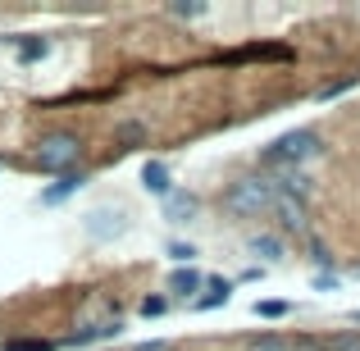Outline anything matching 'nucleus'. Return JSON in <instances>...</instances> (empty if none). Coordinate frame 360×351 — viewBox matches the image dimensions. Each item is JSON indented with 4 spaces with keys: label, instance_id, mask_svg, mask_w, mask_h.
Here are the masks:
<instances>
[{
    "label": "nucleus",
    "instance_id": "1",
    "mask_svg": "<svg viewBox=\"0 0 360 351\" xmlns=\"http://www.w3.org/2000/svg\"><path fill=\"white\" fill-rule=\"evenodd\" d=\"M274 196H278V183L274 178H238V183H229V192H224V210L238 215V219H255V215L274 210Z\"/></svg>",
    "mask_w": 360,
    "mask_h": 351
},
{
    "label": "nucleus",
    "instance_id": "2",
    "mask_svg": "<svg viewBox=\"0 0 360 351\" xmlns=\"http://www.w3.org/2000/svg\"><path fill=\"white\" fill-rule=\"evenodd\" d=\"M319 155V137L315 132H283L278 141H274L269 151H264V165H274V169H297V165H306V160H315Z\"/></svg>",
    "mask_w": 360,
    "mask_h": 351
},
{
    "label": "nucleus",
    "instance_id": "3",
    "mask_svg": "<svg viewBox=\"0 0 360 351\" xmlns=\"http://www.w3.org/2000/svg\"><path fill=\"white\" fill-rule=\"evenodd\" d=\"M78 155H82L78 132H51V137L37 141V165H41L46 174H69V169L78 165Z\"/></svg>",
    "mask_w": 360,
    "mask_h": 351
},
{
    "label": "nucleus",
    "instance_id": "4",
    "mask_svg": "<svg viewBox=\"0 0 360 351\" xmlns=\"http://www.w3.org/2000/svg\"><path fill=\"white\" fill-rule=\"evenodd\" d=\"M82 229H87L91 242H115V237L128 233V215H123V210H105V205H101V210H91L87 219H82Z\"/></svg>",
    "mask_w": 360,
    "mask_h": 351
},
{
    "label": "nucleus",
    "instance_id": "5",
    "mask_svg": "<svg viewBox=\"0 0 360 351\" xmlns=\"http://www.w3.org/2000/svg\"><path fill=\"white\" fill-rule=\"evenodd\" d=\"M274 210H278V219H283V229H288V233H306V201H301V196H292V192H283V187H278Z\"/></svg>",
    "mask_w": 360,
    "mask_h": 351
},
{
    "label": "nucleus",
    "instance_id": "6",
    "mask_svg": "<svg viewBox=\"0 0 360 351\" xmlns=\"http://www.w3.org/2000/svg\"><path fill=\"white\" fill-rule=\"evenodd\" d=\"M141 187L155 192V196H174V178H169L165 160H146V169H141Z\"/></svg>",
    "mask_w": 360,
    "mask_h": 351
},
{
    "label": "nucleus",
    "instance_id": "7",
    "mask_svg": "<svg viewBox=\"0 0 360 351\" xmlns=\"http://www.w3.org/2000/svg\"><path fill=\"white\" fill-rule=\"evenodd\" d=\"M78 187H87V174H82V169L73 174V169H69V174H60V183H55V187H46V192H41V205H60L64 196H73Z\"/></svg>",
    "mask_w": 360,
    "mask_h": 351
},
{
    "label": "nucleus",
    "instance_id": "8",
    "mask_svg": "<svg viewBox=\"0 0 360 351\" xmlns=\"http://www.w3.org/2000/svg\"><path fill=\"white\" fill-rule=\"evenodd\" d=\"M201 288H205V279L192 269V264H183V269L169 274V292H174V297H192V292H201Z\"/></svg>",
    "mask_w": 360,
    "mask_h": 351
},
{
    "label": "nucleus",
    "instance_id": "9",
    "mask_svg": "<svg viewBox=\"0 0 360 351\" xmlns=\"http://www.w3.org/2000/svg\"><path fill=\"white\" fill-rule=\"evenodd\" d=\"M165 215H169L174 224L192 219V215H196V196H192V192H174V196H165Z\"/></svg>",
    "mask_w": 360,
    "mask_h": 351
},
{
    "label": "nucleus",
    "instance_id": "10",
    "mask_svg": "<svg viewBox=\"0 0 360 351\" xmlns=\"http://www.w3.org/2000/svg\"><path fill=\"white\" fill-rule=\"evenodd\" d=\"M119 328L123 324H119V315H115V319H105V324H91V328H82V333H73L69 343L73 347H87V343H101V338H119Z\"/></svg>",
    "mask_w": 360,
    "mask_h": 351
},
{
    "label": "nucleus",
    "instance_id": "11",
    "mask_svg": "<svg viewBox=\"0 0 360 351\" xmlns=\"http://www.w3.org/2000/svg\"><path fill=\"white\" fill-rule=\"evenodd\" d=\"M229 292H233V283H229V279H210V283H205V297H196V310H214V306H224V301H229Z\"/></svg>",
    "mask_w": 360,
    "mask_h": 351
},
{
    "label": "nucleus",
    "instance_id": "12",
    "mask_svg": "<svg viewBox=\"0 0 360 351\" xmlns=\"http://www.w3.org/2000/svg\"><path fill=\"white\" fill-rule=\"evenodd\" d=\"M251 251H255V255H264V260H283V242H278V237H269V233L251 237Z\"/></svg>",
    "mask_w": 360,
    "mask_h": 351
},
{
    "label": "nucleus",
    "instance_id": "13",
    "mask_svg": "<svg viewBox=\"0 0 360 351\" xmlns=\"http://www.w3.org/2000/svg\"><path fill=\"white\" fill-rule=\"evenodd\" d=\"M246 351H292V343H288V338H278V333H260V338L246 343Z\"/></svg>",
    "mask_w": 360,
    "mask_h": 351
},
{
    "label": "nucleus",
    "instance_id": "14",
    "mask_svg": "<svg viewBox=\"0 0 360 351\" xmlns=\"http://www.w3.org/2000/svg\"><path fill=\"white\" fill-rule=\"evenodd\" d=\"M46 51H51V42H41V37H27V42H18V55H23V60H41Z\"/></svg>",
    "mask_w": 360,
    "mask_h": 351
},
{
    "label": "nucleus",
    "instance_id": "15",
    "mask_svg": "<svg viewBox=\"0 0 360 351\" xmlns=\"http://www.w3.org/2000/svg\"><path fill=\"white\" fill-rule=\"evenodd\" d=\"M5 351H55V343H46V338H18V343H5Z\"/></svg>",
    "mask_w": 360,
    "mask_h": 351
},
{
    "label": "nucleus",
    "instance_id": "16",
    "mask_svg": "<svg viewBox=\"0 0 360 351\" xmlns=\"http://www.w3.org/2000/svg\"><path fill=\"white\" fill-rule=\"evenodd\" d=\"M255 315H264V319H283V315H288V301H255Z\"/></svg>",
    "mask_w": 360,
    "mask_h": 351
},
{
    "label": "nucleus",
    "instance_id": "17",
    "mask_svg": "<svg viewBox=\"0 0 360 351\" xmlns=\"http://www.w3.org/2000/svg\"><path fill=\"white\" fill-rule=\"evenodd\" d=\"M324 351H360V333H338L333 343H324Z\"/></svg>",
    "mask_w": 360,
    "mask_h": 351
},
{
    "label": "nucleus",
    "instance_id": "18",
    "mask_svg": "<svg viewBox=\"0 0 360 351\" xmlns=\"http://www.w3.org/2000/svg\"><path fill=\"white\" fill-rule=\"evenodd\" d=\"M165 310H169V301H165V297H146V301H141V315H146V319L165 315Z\"/></svg>",
    "mask_w": 360,
    "mask_h": 351
},
{
    "label": "nucleus",
    "instance_id": "19",
    "mask_svg": "<svg viewBox=\"0 0 360 351\" xmlns=\"http://www.w3.org/2000/svg\"><path fill=\"white\" fill-rule=\"evenodd\" d=\"M174 14H183V18H196V14H205V5H201V0H178V5H174Z\"/></svg>",
    "mask_w": 360,
    "mask_h": 351
},
{
    "label": "nucleus",
    "instance_id": "20",
    "mask_svg": "<svg viewBox=\"0 0 360 351\" xmlns=\"http://www.w3.org/2000/svg\"><path fill=\"white\" fill-rule=\"evenodd\" d=\"M169 255H174V260H192V255H196V246H187V242H174V246H169Z\"/></svg>",
    "mask_w": 360,
    "mask_h": 351
},
{
    "label": "nucleus",
    "instance_id": "21",
    "mask_svg": "<svg viewBox=\"0 0 360 351\" xmlns=\"http://www.w3.org/2000/svg\"><path fill=\"white\" fill-rule=\"evenodd\" d=\"M292 351H324V347H319V343H310V338H306V343H292Z\"/></svg>",
    "mask_w": 360,
    "mask_h": 351
},
{
    "label": "nucleus",
    "instance_id": "22",
    "mask_svg": "<svg viewBox=\"0 0 360 351\" xmlns=\"http://www.w3.org/2000/svg\"><path fill=\"white\" fill-rule=\"evenodd\" d=\"M137 351H165V347H160V343H141Z\"/></svg>",
    "mask_w": 360,
    "mask_h": 351
}]
</instances>
